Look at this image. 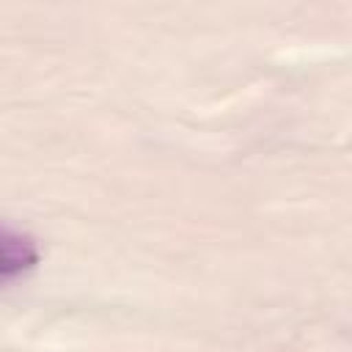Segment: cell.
Wrapping results in <instances>:
<instances>
[{
    "label": "cell",
    "instance_id": "obj_1",
    "mask_svg": "<svg viewBox=\"0 0 352 352\" xmlns=\"http://www.w3.org/2000/svg\"><path fill=\"white\" fill-rule=\"evenodd\" d=\"M38 264V245L30 234L0 223V278H16Z\"/></svg>",
    "mask_w": 352,
    "mask_h": 352
}]
</instances>
